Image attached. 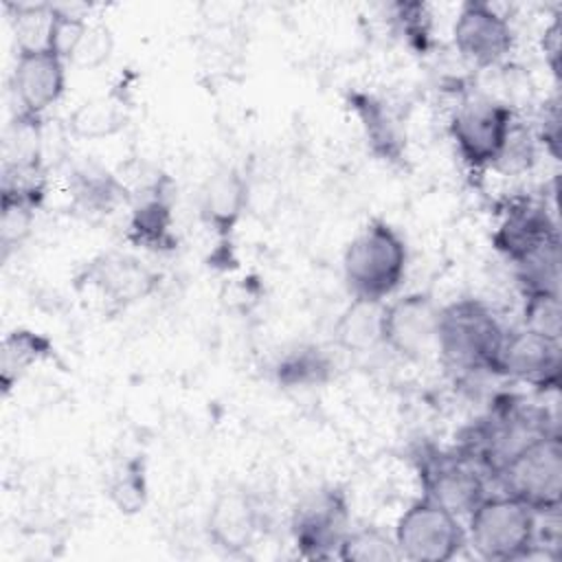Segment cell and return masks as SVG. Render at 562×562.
Returning a JSON list of instances; mask_svg holds the SVG:
<instances>
[{
  "mask_svg": "<svg viewBox=\"0 0 562 562\" xmlns=\"http://www.w3.org/2000/svg\"><path fill=\"white\" fill-rule=\"evenodd\" d=\"M127 239L151 252H171L178 246L173 233V211L169 193L160 182L149 187V193L132 209Z\"/></svg>",
  "mask_w": 562,
  "mask_h": 562,
  "instance_id": "ac0fdd59",
  "label": "cell"
},
{
  "mask_svg": "<svg viewBox=\"0 0 562 562\" xmlns=\"http://www.w3.org/2000/svg\"><path fill=\"white\" fill-rule=\"evenodd\" d=\"M393 538L400 558L411 562H448L468 544L461 518L426 496L400 516Z\"/></svg>",
  "mask_w": 562,
  "mask_h": 562,
  "instance_id": "5b68a950",
  "label": "cell"
},
{
  "mask_svg": "<svg viewBox=\"0 0 562 562\" xmlns=\"http://www.w3.org/2000/svg\"><path fill=\"white\" fill-rule=\"evenodd\" d=\"M160 283V274L134 255L105 252L94 257L77 277V285L97 290L105 303L127 307L149 296Z\"/></svg>",
  "mask_w": 562,
  "mask_h": 562,
  "instance_id": "7c38bea8",
  "label": "cell"
},
{
  "mask_svg": "<svg viewBox=\"0 0 562 562\" xmlns=\"http://www.w3.org/2000/svg\"><path fill=\"white\" fill-rule=\"evenodd\" d=\"M542 50H544V59H547L551 72L558 77L560 75V22H558V18L544 31Z\"/></svg>",
  "mask_w": 562,
  "mask_h": 562,
  "instance_id": "e575fe53",
  "label": "cell"
},
{
  "mask_svg": "<svg viewBox=\"0 0 562 562\" xmlns=\"http://www.w3.org/2000/svg\"><path fill=\"white\" fill-rule=\"evenodd\" d=\"M503 492L529 505L538 516L558 514L562 503V439L551 430L514 457H509L494 474Z\"/></svg>",
  "mask_w": 562,
  "mask_h": 562,
  "instance_id": "277c9868",
  "label": "cell"
},
{
  "mask_svg": "<svg viewBox=\"0 0 562 562\" xmlns=\"http://www.w3.org/2000/svg\"><path fill=\"white\" fill-rule=\"evenodd\" d=\"M127 125V108L121 97L103 94L79 103L68 116V127L75 136L97 140L119 134Z\"/></svg>",
  "mask_w": 562,
  "mask_h": 562,
  "instance_id": "603a6c76",
  "label": "cell"
},
{
  "mask_svg": "<svg viewBox=\"0 0 562 562\" xmlns=\"http://www.w3.org/2000/svg\"><path fill=\"white\" fill-rule=\"evenodd\" d=\"M112 33L105 24H90L70 64L79 68H99L112 53Z\"/></svg>",
  "mask_w": 562,
  "mask_h": 562,
  "instance_id": "d6a6232c",
  "label": "cell"
},
{
  "mask_svg": "<svg viewBox=\"0 0 562 562\" xmlns=\"http://www.w3.org/2000/svg\"><path fill=\"white\" fill-rule=\"evenodd\" d=\"M439 305L426 292H411L384 303L382 345L402 358H422L437 347Z\"/></svg>",
  "mask_w": 562,
  "mask_h": 562,
  "instance_id": "30bf717a",
  "label": "cell"
},
{
  "mask_svg": "<svg viewBox=\"0 0 562 562\" xmlns=\"http://www.w3.org/2000/svg\"><path fill=\"white\" fill-rule=\"evenodd\" d=\"M66 90V61L50 53L18 50L11 72V92L20 116L42 121V114L55 105Z\"/></svg>",
  "mask_w": 562,
  "mask_h": 562,
  "instance_id": "8fae6325",
  "label": "cell"
},
{
  "mask_svg": "<svg viewBox=\"0 0 562 562\" xmlns=\"http://www.w3.org/2000/svg\"><path fill=\"white\" fill-rule=\"evenodd\" d=\"M351 529V509L345 490L325 485L307 492L292 509L290 531L296 551L310 560H327Z\"/></svg>",
  "mask_w": 562,
  "mask_h": 562,
  "instance_id": "8992f818",
  "label": "cell"
},
{
  "mask_svg": "<svg viewBox=\"0 0 562 562\" xmlns=\"http://www.w3.org/2000/svg\"><path fill=\"white\" fill-rule=\"evenodd\" d=\"M108 496L121 514H138L147 503V465L143 457L125 459L108 481Z\"/></svg>",
  "mask_w": 562,
  "mask_h": 562,
  "instance_id": "cb8c5ba5",
  "label": "cell"
},
{
  "mask_svg": "<svg viewBox=\"0 0 562 562\" xmlns=\"http://www.w3.org/2000/svg\"><path fill=\"white\" fill-rule=\"evenodd\" d=\"M334 375L331 356L318 345H299L274 364V380L283 389H312L327 384Z\"/></svg>",
  "mask_w": 562,
  "mask_h": 562,
  "instance_id": "7402d4cb",
  "label": "cell"
},
{
  "mask_svg": "<svg viewBox=\"0 0 562 562\" xmlns=\"http://www.w3.org/2000/svg\"><path fill=\"white\" fill-rule=\"evenodd\" d=\"M53 7H55V13H53L46 48L57 57H61L66 64H70L90 24L86 15L81 11H75L72 7L70 9L59 4H53Z\"/></svg>",
  "mask_w": 562,
  "mask_h": 562,
  "instance_id": "f1b7e54d",
  "label": "cell"
},
{
  "mask_svg": "<svg viewBox=\"0 0 562 562\" xmlns=\"http://www.w3.org/2000/svg\"><path fill=\"white\" fill-rule=\"evenodd\" d=\"M408 250L404 237L384 220L362 226L342 252V279L351 299L384 301L404 281Z\"/></svg>",
  "mask_w": 562,
  "mask_h": 562,
  "instance_id": "6da1fadb",
  "label": "cell"
},
{
  "mask_svg": "<svg viewBox=\"0 0 562 562\" xmlns=\"http://www.w3.org/2000/svg\"><path fill=\"white\" fill-rule=\"evenodd\" d=\"M417 472L422 496L439 503L459 518H468V514L487 496L483 470L461 450L422 452L417 457Z\"/></svg>",
  "mask_w": 562,
  "mask_h": 562,
  "instance_id": "ba28073f",
  "label": "cell"
},
{
  "mask_svg": "<svg viewBox=\"0 0 562 562\" xmlns=\"http://www.w3.org/2000/svg\"><path fill=\"white\" fill-rule=\"evenodd\" d=\"M15 31L18 50H40L48 44V31L53 22V4H13L7 2Z\"/></svg>",
  "mask_w": 562,
  "mask_h": 562,
  "instance_id": "4316f807",
  "label": "cell"
},
{
  "mask_svg": "<svg viewBox=\"0 0 562 562\" xmlns=\"http://www.w3.org/2000/svg\"><path fill=\"white\" fill-rule=\"evenodd\" d=\"M538 140L544 145V149L555 160H560V108H558V101H551L544 105Z\"/></svg>",
  "mask_w": 562,
  "mask_h": 562,
  "instance_id": "836d02e7",
  "label": "cell"
},
{
  "mask_svg": "<svg viewBox=\"0 0 562 562\" xmlns=\"http://www.w3.org/2000/svg\"><path fill=\"white\" fill-rule=\"evenodd\" d=\"M386 301L351 299L334 323L336 345L347 351H367L382 342V314Z\"/></svg>",
  "mask_w": 562,
  "mask_h": 562,
  "instance_id": "44dd1931",
  "label": "cell"
},
{
  "mask_svg": "<svg viewBox=\"0 0 562 562\" xmlns=\"http://www.w3.org/2000/svg\"><path fill=\"white\" fill-rule=\"evenodd\" d=\"M347 105L360 121L369 151L375 158L391 165L404 162L406 132H404V123L393 112V108L380 97L364 90H351L347 94Z\"/></svg>",
  "mask_w": 562,
  "mask_h": 562,
  "instance_id": "e0dca14e",
  "label": "cell"
},
{
  "mask_svg": "<svg viewBox=\"0 0 562 562\" xmlns=\"http://www.w3.org/2000/svg\"><path fill=\"white\" fill-rule=\"evenodd\" d=\"M206 536L215 549L239 555L261 531V509L244 487H224L215 494L206 514Z\"/></svg>",
  "mask_w": 562,
  "mask_h": 562,
  "instance_id": "5bb4252c",
  "label": "cell"
},
{
  "mask_svg": "<svg viewBox=\"0 0 562 562\" xmlns=\"http://www.w3.org/2000/svg\"><path fill=\"white\" fill-rule=\"evenodd\" d=\"M514 266L522 296L536 292H560V241L540 248Z\"/></svg>",
  "mask_w": 562,
  "mask_h": 562,
  "instance_id": "484cf974",
  "label": "cell"
},
{
  "mask_svg": "<svg viewBox=\"0 0 562 562\" xmlns=\"http://www.w3.org/2000/svg\"><path fill=\"white\" fill-rule=\"evenodd\" d=\"M68 191L77 211L103 215L127 198L125 184L97 162H81L68 176Z\"/></svg>",
  "mask_w": 562,
  "mask_h": 562,
  "instance_id": "d6986e66",
  "label": "cell"
},
{
  "mask_svg": "<svg viewBox=\"0 0 562 562\" xmlns=\"http://www.w3.org/2000/svg\"><path fill=\"white\" fill-rule=\"evenodd\" d=\"M533 138L531 134L520 127L516 121L512 125V132L507 136V143L498 156V160L494 162L496 169L505 171V173H516V171H525L527 167H531L533 162Z\"/></svg>",
  "mask_w": 562,
  "mask_h": 562,
  "instance_id": "1f68e13d",
  "label": "cell"
},
{
  "mask_svg": "<svg viewBox=\"0 0 562 562\" xmlns=\"http://www.w3.org/2000/svg\"><path fill=\"white\" fill-rule=\"evenodd\" d=\"M336 558L345 562H397L400 549L393 533L380 527H358L349 529L342 538Z\"/></svg>",
  "mask_w": 562,
  "mask_h": 562,
  "instance_id": "d4e9b609",
  "label": "cell"
},
{
  "mask_svg": "<svg viewBox=\"0 0 562 562\" xmlns=\"http://www.w3.org/2000/svg\"><path fill=\"white\" fill-rule=\"evenodd\" d=\"M35 206L0 198V248L2 257H7L11 250L20 248L26 237L31 235L33 220H35Z\"/></svg>",
  "mask_w": 562,
  "mask_h": 562,
  "instance_id": "4dcf8cb0",
  "label": "cell"
},
{
  "mask_svg": "<svg viewBox=\"0 0 562 562\" xmlns=\"http://www.w3.org/2000/svg\"><path fill=\"white\" fill-rule=\"evenodd\" d=\"M248 206V182L235 165L217 167L200 189L202 222L226 241Z\"/></svg>",
  "mask_w": 562,
  "mask_h": 562,
  "instance_id": "2e32d148",
  "label": "cell"
},
{
  "mask_svg": "<svg viewBox=\"0 0 562 562\" xmlns=\"http://www.w3.org/2000/svg\"><path fill=\"white\" fill-rule=\"evenodd\" d=\"M55 356L53 342L33 329L20 327L4 336L0 347V386L2 393L9 395L18 382L33 369V364H40Z\"/></svg>",
  "mask_w": 562,
  "mask_h": 562,
  "instance_id": "ffe728a7",
  "label": "cell"
},
{
  "mask_svg": "<svg viewBox=\"0 0 562 562\" xmlns=\"http://www.w3.org/2000/svg\"><path fill=\"white\" fill-rule=\"evenodd\" d=\"M492 373L525 380L538 389H555L560 382V340L527 327L505 331Z\"/></svg>",
  "mask_w": 562,
  "mask_h": 562,
  "instance_id": "4fadbf2b",
  "label": "cell"
},
{
  "mask_svg": "<svg viewBox=\"0 0 562 562\" xmlns=\"http://www.w3.org/2000/svg\"><path fill=\"white\" fill-rule=\"evenodd\" d=\"M514 110L490 97L463 101L450 119V136L470 169H487L498 160L514 125Z\"/></svg>",
  "mask_w": 562,
  "mask_h": 562,
  "instance_id": "52a82bcc",
  "label": "cell"
},
{
  "mask_svg": "<svg viewBox=\"0 0 562 562\" xmlns=\"http://www.w3.org/2000/svg\"><path fill=\"white\" fill-rule=\"evenodd\" d=\"M505 329L494 312L476 299H459L439 310L437 349L457 373L494 371Z\"/></svg>",
  "mask_w": 562,
  "mask_h": 562,
  "instance_id": "3957f363",
  "label": "cell"
},
{
  "mask_svg": "<svg viewBox=\"0 0 562 562\" xmlns=\"http://www.w3.org/2000/svg\"><path fill=\"white\" fill-rule=\"evenodd\" d=\"M522 327L538 331L547 338L560 340L562 336V303L560 292L525 294Z\"/></svg>",
  "mask_w": 562,
  "mask_h": 562,
  "instance_id": "f546056e",
  "label": "cell"
},
{
  "mask_svg": "<svg viewBox=\"0 0 562 562\" xmlns=\"http://www.w3.org/2000/svg\"><path fill=\"white\" fill-rule=\"evenodd\" d=\"M391 18L402 40L417 53H426L432 44V13L426 2L400 0L391 4Z\"/></svg>",
  "mask_w": 562,
  "mask_h": 562,
  "instance_id": "83f0119b",
  "label": "cell"
},
{
  "mask_svg": "<svg viewBox=\"0 0 562 562\" xmlns=\"http://www.w3.org/2000/svg\"><path fill=\"white\" fill-rule=\"evenodd\" d=\"M465 538L481 560H527L538 549V514L507 492L492 494L468 514Z\"/></svg>",
  "mask_w": 562,
  "mask_h": 562,
  "instance_id": "7a4b0ae2",
  "label": "cell"
},
{
  "mask_svg": "<svg viewBox=\"0 0 562 562\" xmlns=\"http://www.w3.org/2000/svg\"><path fill=\"white\" fill-rule=\"evenodd\" d=\"M553 241H560L555 220L544 204L529 198L514 200L492 235V246L512 263L527 259Z\"/></svg>",
  "mask_w": 562,
  "mask_h": 562,
  "instance_id": "9a60e30c",
  "label": "cell"
},
{
  "mask_svg": "<svg viewBox=\"0 0 562 562\" xmlns=\"http://www.w3.org/2000/svg\"><path fill=\"white\" fill-rule=\"evenodd\" d=\"M452 42L457 53L476 68H494L507 59L514 48V29L494 4L468 0L459 7Z\"/></svg>",
  "mask_w": 562,
  "mask_h": 562,
  "instance_id": "9c48e42d",
  "label": "cell"
}]
</instances>
